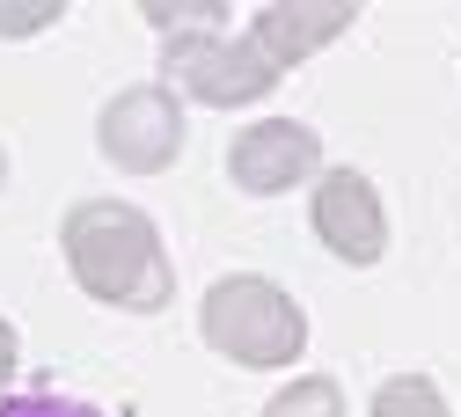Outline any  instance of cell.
<instances>
[{
  "label": "cell",
  "mask_w": 461,
  "mask_h": 417,
  "mask_svg": "<svg viewBox=\"0 0 461 417\" xmlns=\"http://www.w3.org/2000/svg\"><path fill=\"white\" fill-rule=\"evenodd\" d=\"M227 176H235V191H249V198L301 191L308 176H322V140L301 117H257V125H242L235 147H227Z\"/></svg>",
  "instance_id": "8992f818"
},
{
  "label": "cell",
  "mask_w": 461,
  "mask_h": 417,
  "mask_svg": "<svg viewBox=\"0 0 461 417\" xmlns=\"http://www.w3.org/2000/svg\"><path fill=\"white\" fill-rule=\"evenodd\" d=\"M264 417H344V388L330 374H301L264 403Z\"/></svg>",
  "instance_id": "30bf717a"
},
{
  "label": "cell",
  "mask_w": 461,
  "mask_h": 417,
  "mask_svg": "<svg viewBox=\"0 0 461 417\" xmlns=\"http://www.w3.org/2000/svg\"><path fill=\"white\" fill-rule=\"evenodd\" d=\"M67 8L59 0H0V37H30V30H51Z\"/></svg>",
  "instance_id": "8fae6325"
},
{
  "label": "cell",
  "mask_w": 461,
  "mask_h": 417,
  "mask_svg": "<svg viewBox=\"0 0 461 417\" xmlns=\"http://www.w3.org/2000/svg\"><path fill=\"white\" fill-rule=\"evenodd\" d=\"M0 184H8V147H0Z\"/></svg>",
  "instance_id": "5bb4252c"
},
{
  "label": "cell",
  "mask_w": 461,
  "mask_h": 417,
  "mask_svg": "<svg viewBox=\"0 0 461 417\" xmlns=\"http://www.w3.org/2000/svg\"><path fill=\"white\" fill-rule=\"evenodd\" d=\"M352 23H359L352 0H271V8H257V23H249V44L285 74V67H301V59H315L322 44H337Z\"/></svg>",
  "instance_id": "52a82bcc"
},
{
  "label": "cell",
  "mask_w": 461,
  "mask_h": 417,
  "mask_svg": "<svg viewBox=\"0 0 461 417\" xmlns=\"http://www.w3.org/2000/svg\"><path fill=\"white\" fill-rule=\"evenodd\" d=\"M140 15H147L154 30H168L176 44H198V37H227V0H184V8H176V0H147Z\"/></svg>",
  "instance_id": "ba28073f"
},
{
  "label": "cell",
  "mask_w": 461,
  "mask_h": 417,
  "mask_svg": "<svg viewBox=\"0 0 461 417\" xmlns=\"http://www.w3.org/2000/svg\"><path fill=\"white\" fill-rule=\"evenodd\" d=\"M95 147L110 168L125 176H161L168 161L184 154V103L168 95L161 81H140V88H118L95 117Z\"/></svg>",
  "instance_id": "277c9868"
},
{
  "label": "cell",
  "mask_w": 461,
  "mask_h": 417,
  "mask_svg": "<svg viewBox=\"0 0 461 417\" xmlns=\"http://www.w3.org/2000/svg\"><path fill=\"white\" fill-rule=\"evenodd\" d=\"M161 88L176 103L191 95V103H212V110H235V103H264L278 88V67L249 37H198V44L161 51Z\"/></svg>",
  "instance_id": "3957f363"
},
{
  "label": "cell",
  "mask_w": 461,
  "mask_h": 417,
  "mask_svg": "<svg viewBox=\"0 0 461 417\" xmlns=\"http://www.w3.org/2000/svg\"><path fill=\"white\" fill-rule=\"evenodd\" d=\"M366 417H447V395L432 374H388L374 388V410Z\"/></svg>",
  "instance_id": "9c48e42d"
},
{
  "label": "cell",
  "mask_w": 461,
  "mask_h": 417,
  "mask_svg": "<svg viewBox=\"0 0 461 417\" xmlns=\"http://www.w3.org/2000/svg\"><path fill=\"white\" fill-rule=\"evenodd\" d=\"M0 417H103L95 403H67V395H8Z\"/></svg>",
  "instance_id": "7c38bea8"
},
{
  "label": "cell",
  "mask_w": 461,
  "mask_h": 417,
  "mask_svg": "<svg viewBox=\"0 0 461 417\" xmlns=\"http://www.w3.org/2000/svg\"><path fill=\"white\" fill-rule=\"evenodd\" d=\"M59 249H67V271L81 278V293L103 308L161 315L168 293H176V271H168L154 220L125 198H81L59 227Z\"/></svg>",
  "instance_id": "6da1fadb"
},
{
  "label": "cell",
  "mask_w": 461,
  "mask_h": 417,
  "mask_svg": "<svg viewBox=\"0 0 461 417\" xmlns=\"http://www.w3.org/2000/svg\"><path fill=\"white\" fill-rule=\"evenodd\" d=\"M198 330L220 359H235L249 374H278L308 351V315L285 286L257 278V271H235V278H212L205 286V308H198Z\"/></svg>",
  "instance_id": "7a4b0ae2"
},
{
  "label": "cell",
  "mask_w": 461,
  "mask_h": 417,
  "mask_svg": "<svg viewBox=\"0 0 461 417\" xmlns=\"http://www.w3.org/2000/svg\"><path fill=\"white\" fill-rule=\"evenodd\" d=\"M308 220H315V242L337 264H352V271L388 257V213H381V191L359 168H322L315 198H308Z\"/></svg>",
  "instance_id": "5b68a950"
},
{
  "label": "cell",
  "mask_w": 461,
  "mask_h": 417,
  "mask_svg": "<svg viewBox=\"0 0 461 417\" xmlns=\"http://www.w3.org/2000/svg\"><path fill=\"white\" fill-rule=\"evenodd\" d=\"M8 374H15V322L0 315V388H8Z\"/></svg>",
  "instance_id": "4fadbf2b"
}]
</instances>
